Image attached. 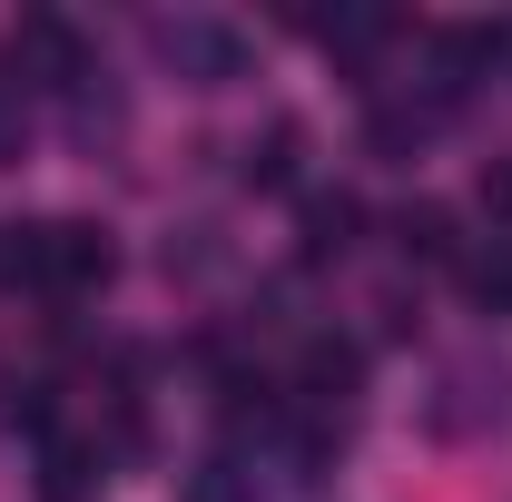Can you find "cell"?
<instances>
[{
	"label": "cell",
	"instance_id": "8fae6325",
	"mask_svg": "<svg viewBox=\"0 0 512 502\" xmlns=\"http://www.w3.org/2000/svg\"><path fill=\"white\" fill-rule=\"evenodd\" d=\"M256 493H266V453H247V443H217L188 473V502H256Z\"/></svg>",
	"mask_w": 512,
	"mask_h": 502
},
{
	"label": "cell",
	"instance_id": "30bf717a",
	"mask_svg": "<svg viewBox=\"0 0 512 502\" xmlns=\"http://www.w3.org/2000/svg\"><path fill=\"white\" fill-rule=\"evenodd\" d=\"M237 178H247V188H266V197L296 188V178H306V128H296V119H266V128L247 138V168H237Z\"/></svg>",
	"mask_w": 512,
	"mask_h": 502
},
{
	"label": "cell",
	"instance_id": "52a82bcc",
	"mask_svg": "<svg viewBox=\"0 0 512 502\" xmlns=\"http://www.w3.org/2000/svg\"><path fill=\"white\" fill-rule=\"evenodd\" d=\"M463 247H473V237H453V207H444V197H404V207H394V256H404V266L453 276Z\"/></svg>",
	"mask_w": 512,
	"mask_h": 502
},
{
	"label": "cell",
	"instance_id": "9c48e42d",
	"mask_svg": "<svg viewBox=\"0 0 512 502\" xmlns=\"http://www.w3.org/2000/svg\"><path fill=\"white\" fill-rule=\"evenodd\" d=\"M463 296H473V315H493V325H512V227H483L473 247H463Z\"/></svg>",
	"mask_w": 512,
	"mask_h": 502
},
{
	"label": "cell",
	"instance_id": "6da1fadb",
	"mask_svg": "<svg viewBox=\"0 0 512 502\" xmlns=\"http://www.w3.org/2000/svg\"><path fill=\"white\" fill-rule=\"evenodd\" d=\"M119 247L99 217H20L0 227V296H30V306H89L109 296Z\"/></svg>",
	"mask_w": 512,
	"mask_h": 502
},
{
	"label": "cell",
	"instance_id": "8992f818",
	"mask_svg": "<svg viewBox=\"0 0 512 502\" xmlns=\"http://www.w3.org/2000/svg\"><path fill=\"white\" fill-rule=\"evenodd\" d=\"M355 247H365V197L355 188H306V207H296V256L306 266H345Z\"/></svg>",
	"mask_w": 512,
	"mask_h": 502
},
{
	"label": "cell",
	"instance_id": "ba28073f",
	"mask_svg": "<svg viewBox=\"0 0 512 502\" xmlns=\"http://www.w3.org/2000/svg\"><path fill=\"white\" fill-rule=\"evenodd\" d=\"M99 483H109V443L89 434H40V502H99Z\"/></svg>",
	"mask_w": 512,
	"mask_h": 502
},
{
	"label": "cell",
	"instance_id": "277c9868",
	"mask_svg": "<svg viewBox=\"0 0 512 502\" xmlns=\"http://www.w3.org/2000/svg\"><path fill=\"white\" fill-rule=\"evenodd\" d=\"M79 69H99V40H89L69 10H20V30H10V79H20L30 99H60Z\"/></svg>",
	"mask_w": 512,
	"mask_h": 502
},
{
	"label": "cell",
	"instance_id": "5b68a950",
	"mask_svg": "<svg viewBox=\"0 0 512 502\" xmlns=\"http://www.w3.org/2000/svg\"><path fill=\"white\" fill-rule=\"evenodd\" d=\"M50 109H60V138L79 148V158H109V148L128 138V89L109 79V60H99V69H79V79H69Z\"/></svg>",
	"mask_w": 512,
	"mask_h": 502
},
{
	"label": "cell",
	"instance_id": "7c38bea8",
	"mask_svg": "<svg viewBox=\"0 0 512 502\" xmlns=\"http://www.w3.org/2000/svg\"><path fill=\"white\" fill-rule=\"evenodd\" d=\"M483 227H512V148L483 168Z\"/></svg>",
	"mask_w": 512,
	"mask_h": 502
},
{
	"label": "cell",
	"instance_id": "4fadbf2b",
	"mask_svg": "<svg viewBox=\"0 0 512 502\" xmlns=\"http://www.w3.org/2000/svg\"><path fill=\"white\" fill-rule=\"evenodd\" d=\"M493 79H512V20H493Z\"/></svg>",
	"mask_w": 512,
	"mask_h": 502
},
{
	"label": "cell",
	"instance_id": "7a4b0ae2",
	"mask_svg": "<svg viewBox=\"0 0 512 502\" xmlns=\"http://www.w3.org/2000/svg\"><path fill=\"white\" fill-rule=\"evenodd\" d=\"M424 434L434 443H493V434H512V355L493 345V335L434 365V384H424Z\"/></svg>",
	"mask_w": 512,
	"mask_h": 502
},
{
	"label": "cell",
	"instance_id": "3957f363",
	"mask_svg": "<svg viewBox=\"0 0 512 502\" xmlns=\"http://www.w3.org/2000/svg\"><path fill=\"white\" fill-rule=\"evenodd\" d=\"M148 60L168 69L178 89H237L256 69V40L247 20H227V10H148Z\"/></svg>",
	"mask_w": 512,
	"mask_h": 502
}]
</instances>
